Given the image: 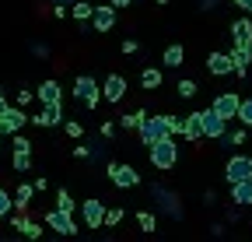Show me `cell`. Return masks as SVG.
Returning a JSON list of instances; mask_svg holds the SVG:
<instances>
[{
    "instance_id": "1",
    "label": "cell",
    "mask_w": 252,
    "mask_h": 242,
    "mask_svg": "<svg viewBox=\"0 0 252 242\" xmlns=\"http://www.w3.org/2000/svg\"><path fill=\"white\" fill-rule=\"evenodd\" d=\"M179 162V147H175V137H161V140H154L151 144V165L154 169H172Z\"/></svg>"
},
{
    "instance_id": "20",
    "label": "cell",
    "mask_w": 252,
    "mask_h": 242,
    "mask_svg": "<svg viewBox=\"0 0 252 242\" xmlns=\"http://www.w3.org/2000/svg\"><path fill=\"white\" fill-rule=\"evenodd\" d=\"M35 193H39V190H35V183H21V186H18V193H14V210H25V207H28V200L35 197Z\"/></svg>"
},
{
    "instance_id": "15",
    "label": "cell",
    "mask_w": 252,
    "mask_h": 242,
    "mask_svg": "<svg viewBox=\"0 0 252 242\" xmlns=\"http://www.w3.org/2000/svg\"><path fill=\"white\" fill-rule=\"evenodd\" d=\"M35 95H39V102H42V105H60V99H63V88H60L56 81H42Z\"/></svg>"
},
{
    "instance_id": "40",
    "label": "cell",
    "mask_w": 252,
    "mask_h": 242,
    "mask_svg": "<svg viewBox=\"0 0 252 242\" xmlns=\"http://www.w3.org/2000/svg\"><path fill=\"white\" fill-rule=\"evenodd\" d=\"M116 134V123H102V137H112Z\"/></svg>"
},
{
    "instance_id": "25",
    "label": "cell",
    "mask_w": 252,
    "mask_h": 242,
    "mask_svg": "<svg viewBox=\"0 0 252 242\" xmlns=\"http://www.w3.org/2000/svg\"><path fill=\"white\" fill-rule=\"evenodd\" d=\"M140 84H144V88H161V70H158V67H147V70L140 74Z\"/></svg>"
},
{
    "instance_id": "35",
    "label": "cell",
    "mask_w": 252,
    "mask_h": 242,
    "mask_svg": "<svg viewBox=\"0 0 252 242\" xmlns=\"http://www.w3.org/2000/svg\"><path fill=\"white\" fill-rule=\"evenodd\" d=\"M228 140H231V144H245V130H235Z\"/></svg>"
},
{
    "instance_id": "18",
    "label": "cell",
    "mask_w": 252,
    "mask_h": 242,
    "mask_svg": "<svg viewBox=\"0 0 252 242\" xmlns=\"http://www.w3.org/2000/svg\"><path fill=\"white\" fill-rule=\"evenodd\" d=\"M182 137H189V140H200V137H203V112H193V116H186Z\"/></svg>"
},
{
    "instance_id": "42",
    "label": "cell",
    "mask_w": 252,
    "mask_h": 242,
    "mask_svg": "<svg viewBox=\"0 0 252 242\" xmlns=\"http://www.w3.org/2000/svg\"><path fill=\"white\" fill-rule=\"evenodd\" d=\"M109 4H116V7H130V0H109Z\"/></svg>"
},
{
    "instance_id": "17",
    "label": "cell",
    "mask_w": 252,
    "mask_h": 242,
    "mask_svg": "<svg viewBox=\"0 0 252 242\" xmlns=\"http://www.w3.org/2000/svg\"><path fill=\"white\" fill-rule=\"evenodd\" d=\"M231 39L242 42V46H252V21H249V14L238 18V21L231 25Z\"/></svg>"
},
{
    "instance_id": "13",
    "label": "cell",
    "mask_w": 252,
    "mask_h": 242,
    "mask_svg": "<svg viewBox=\"0 0 252 242\" xmlns=\"http://www.w3.org/2000/svg\"><path fill=\"white\" fill-rule=\"evenodd\" d=\"M231 60H235V74H238V77H249L252 46H242V42H235V49H231Z\"/></svg>"
},
{
    "instance_id": "23",
    "label": "cell",
    "mask_w": 252,
    "mask_h": 242,
    "mask_svg": "<svg viewBox=\"0 0 252 242\" xmlns=\"http://www.w3.org/2000/svg\"><path fill=\"white\" fill-rule=\"evenodd\" d=\"M70 18L74 21H88V18H94V7L88 4V0H74V4H70Z\"/></svg>"
},
{
    "instance_id": "16",
    "label": "cell",
    "mask_w": 252,
    "mask_h": 242,
    "mask_svg": "<svg viewBox=\"0 0 252 242\" xmlns=\"http://www.w3.org/2000/svg\"><path fill=\"white\" fill-rule=\"evenodd\" d=\"M35 127H56V123H63V109L60 105H42V112L32 119Z\"/></svg>"
},
{
    "instance_id": "32",
    "label": "cell",
    "mask_w": 252,
    "mask_h": 242,
    "mask_svg": "<svg viewBox=\"0 0 252 242\" xmlns=\"http://www.w3.org/2000/svg\"><path fill=\"white\" fill-rule=\"evenodd\" d=\"M14 151H32V144H28V137H21V130L14 134Z\"/></svg>"
},
{
    "instance_id": "28",
    "label": "cell",
    "mask_w": 252,
    "mask_h": 242,
    "mask_svg": "<svg viewBox=\"0 0 252 242\" xmlns=\"http://www.w3.org/2000/svg\"><path fill=\"white\" fill-rule=\"evenodd\" d=\"M56 207H63V210H70V214H74L77 204H74V197H70L67 190H60V193H56Z\"/></svg>"
},
{
    "instance_id": "5",
    "label": "cell",
    "mask_w": 252,
    "mask_h": 242,
    "mask_svg": "<svg viewBox=\"0 0 252 242\" xmlns=\"http://www.w3.org/2000/svg\"><path fill=\"white\" fill-rule=\"evenodd\" d=\"M46 225H49L56 235H77V225H74V218H70V210H63V207L49 210V214H46Z\"/></svg>"
},
{
    "instance_id": "24",
    "label": "cell",
    "mask_w": 252,
    "mask_h": 242,
    "mask_svg": "<svg viewBox=\"0 0 252 242\" xmlns=\"http://www.w3.org/2000/svg\"><path fill=\"white\" fill-rule=\"evenodd\" d=\"M182 56H186V49L175 42V46H168L165 49V67H182Z\"/></svg>"
},
{
    "instance_id": "29",
    "label": "cell",
    "mask_w": 252,
    "mask_h": 242,
    "mask_svg": "<svg viewBox=\"0 0 252 242\" xmlns=\"http://www.w3.org/2000/svg\"><path fill=\"white\" fill-rule=\"evenodd\" d=\"M11 207H14V197H11L7 190H0V218H7Z\"/></svg>"
},
{
    "instance_id": "41",
    "label": "cell",
    "mask_w": 252,
    "mask_h": 242,
    "mask_svg": "<svg viewBox=\"0 0 252 242\" xmlns=\"http://www.w3.org/2000/svg\"><path fill=\"white\" fill-rule=\"evenodd\" d=\"M7 109H11V102H7L4 95H0V112H7Z\"/></svg>"
},
{
    "instance_id": "36",
    "label": "cell",
    "mask_w": 252,
    "mask_h": 242,
    "mask_svg": "<svg viewBox=\"0 0 252 242\" xmlns=\"http://www.w3.org/2000/svg\"><path fill=\"white\" fill-rule=\"evenodd\" d=\"M88 155H91V151H88L84 144H77V147H74V158H88Z\"/></svg>"
},
{
    "instance_id": "10",
    "label": "cell",
    "mask_w": 252,
    "mask_h": 242,
    "mask_svg": "<svg viewBox=\"0 0 252 242\" xmlns=\"http://www.w3.org/2000/svg\"><path fill=\"white\" fill-rule=\"evenodd\" d=\"M214 109L224 116V119H238V109H242V99L235 95V92H220L217 99H214Z\"/></svg>"
},
{
    "instance_id": "9",
    "label": "cell",
    "mask_w": 252,
    "mask_h": 242,
    "mask_svg": "<svg viewBox=\"0 0 252 242\" xmlns=\"http://www.w3.org/2000/svg\"><path fill=\"white\" fill-rule=\"evenodd\" d=\"M224 130H228V119L220 116L214 105L203 109V137H224Z\"/></svg>"
},
{
    "instance_id": "30",
    "label": "cell",
    "mask_w": 252,
    "mask_h": 242,
    "mask_svg": "<svg viewBox=\"0 0 252 242\" xmlns=\"http://www.w3.org/2000/svg\"><path fill=\"white\" fill-rule=\"evenodd\" d=\"M196 92H200L196 81H179V95H182V99H193Z\"/></svg>"
},
{
    "instance_id": "33",
    "label": "cell",
    "mask_w": 252,
    "mask_h": 242,
    "mask_svg": "<svg viewBox=\"0 0 252 242\" xmlns=\"http://www.w3.org/2000/svg\"><path fill=\"white\" fill-rule=\"evenodd\" d=\"M137 221H140L144 232H154V214H137Z\"/></svg>"
},
{
    "instance_id": "31",
    "label": "cell",
    "mask_w": 252,
    "mask_h": 242,
    "mask_svg": "<svg viewBox=\"0 0 252 242\" xmlns=\"http://www.w3.org/2000/svg\"><path fill=\"white\" fill-rule=\"evenodd\" d=\"M119 221H123V207H109V210H105V225L112 228V225H119Z\"/></svg>"
},
{
    "instance_id": "8",
    "label": "cell",
    "mask_w": 252,
    "mask_h": 242,
    "mask_svg": "<svg viewBox=\"0 0 252 242\" xmlns=\"http://www.w3.org/2000/svg\"><path fill=\"white\" fill-rule=\"evenodd\" d=\"M25 123H28L25 105H11L7 112H0V134H18Z\"/></svg>"
},
{
    "instance_id": "14",
    "label": "cell",
    "mask_w": 252,
    "mask_h": 242,
    "mask_svg": "<svg viewBox=\"0 0 252 242\" xmlns=\"http://www.w3.org/2000/svg\"><path fill=\"white\" fill-rule=\"evenodd\" d=\"M91 25H94V32H109V28L116 25V4L94 7V18H91Z\"/></svg>"
},
{
    "instance_id": "27",
    "label": "cell",
    "mask_w": 252,
    "mask_h": 242,
    "mask_svg": "<svg viewBox=\"0 0 252 242\" xmlns=\"http://www.w3.org/2000/svg\"><path fill=\"white\" fill-rule=\"evenodd\" d=\"M238 119L252 130V99H242V109H238Z\"/></svg>"
},
{
    "instance_id": "22",
    "label": "cell",
    "mask_w": 252,
    "mask_h": 242,
    "mask_svg": "<svg viewBox=\"0 0 252 242\" xmlns=\"http://www.w3.org/2000/svg\"><path fill=\"white\" fill-rule=\"evenodd\" d=\"M147 119V112L144 109H137V112H126V116H119V127L123 130H140V123Z\"/></svg>"
},
{
    "instance_id": "26",
    "label": "cell",
    "mask_w": 252,
    "mask_h": 242,
    "mask_svg": "<svg viewBox=\"0 0 252 242\" xmlns=\"http://www.w3.org/2000/svg\"><path fill=\"white\" fill-rule=\"evenodd\" d=\"M14 169L18 172H28L32 169V151H14Z\"/></svg>"
},
{
    "instance_id": "7",
    "label": "cell",
    "mask_w": 252,
    "mask_h": 242,
    "mask_svg": "<svg viewBox=\"0 0 252 242\" xmlns=\"http://www.w3.org/2000/svg\"><path fill=\"white\" fill-rule=\"evenodd\" d=\"M105 210H109V207H105L102 200H84V204H81V218H84L88 228H102V225H105Z\"/></svg>"
},
{
    "instance_id": "2",
    "label": "cell",
    "mask_w": 252,
    "mask_h": 242,
    "mask_svg": "<svg viewBox=\"0 0 252 242\" xmlns=\"http://www.w3.org/2000/svg\"><path fill=\"white\" fill-rule=\"evenodd\" d=\"M74 99L84 105V109H94L105 95H102V88H98V81L94 77H88V74H81L77 81H74Z\"/></svg>"
},
{
    "instance_id": "39",
    "label": "cell",
    "mask_w": 252,
    "mask_h": 242,
    "mask_svg": "<svg viewBox=\"0 0 252 242\" xmlns=\"http://www.w3.org/2000/svg\"><path fill=\"white\" fill-rule=\"evenodd\" d=\"M32 102V92H18V105H28Z\"/></svg>"
},
{
    "instance_id": "11",
    "label": "cell",
    "mask_w": 252,
    "mask_h": 242,
    "mask_svg": "<svg viewBox=\"0 0 252 242\" xmlns=\"http://www.w3.org/2000/svg\"><path fill=\"white\" fill-rule=\"evenodd\" d=\"M207 70L217 74V77L235 74V60H231V53H210V56H207Z\"/></svg>"
},
{
    "instance_id": "38",
    "label": "cell",
    "mask_w": 252,
    "mask_h": 242,
    "mask_svg": "<svg viewBox=\"0 0 252 242\" xmlns=\"http://www.w3.org/2000/svg\"><path fill=\"white\" fill-rule=\"evenodd\" d=\"M123 53H137V39H126L123 42Z\"/></svg>"
},
{
    "instance_id": "19",
    "label": "cell",
    "mask_w": 252,
    "mask_h": 242,
    "mask_svg": "<svg viewBox=\"0 0 252 242\" xmlns=\"http://www.w3.org/2000/svg\"><path fill=\"white\" fill-rule=\"evenodd\" d=\"M231 200L249 207L252 204V179H242V183H231Z\"/></svg>"
},
{
    "instance_id": "34",
    "label": "cell",
    "mask_w": 252,
    "mask_h": 242,
    "mask_svg": "<svg viewBox=\"0 0 252 242\" xmlns=\"http://www.w3.org/2000/svg\"><path fill=\"white\" fill-rule=\"evenodd\" d=\"M67 134H70V137H81V134H84V127L77 123V119H67Z\"/></svg>"
},
{
    "instance_id": "6",
    "label": "cell",
    "mask_w": 252,
    "mask_h": 242,
    "mask_svg": "<svg viewBox=\"0 0 252 242\" xmlns=\"http://www.w3.org/2000/svg\"><path fill=\"white\" fill-rule=\"evenodd\" d=\"M224 175H228V183H242V179H252V158H249V155H235V158L224 165Z\"/></svg>"
},
{
    "instance_id": "4",
    "label": "cell",
    "mask_w": 252,
    "mask_h": 242,
    "mask_svg": "<svg viewBox=\"0 0 252 242\" xmlns=\"http://www.w3.org/2000/svg\"><path fill=\"white\" fill-rule=\"evenodd\" d=\"M109 179H112V186H119V190H130V186L140 183L137 169H133V165H119V162L109 165Z\"/></svg>"
},
{
    "instance_id": "21",
    "label": "cell",
    "mask_w": 252,
    "mask_h": 242,
    "mask_svg": "<svg viewBox=\"0 0 252 242\" xmlns=\"http://www.w3.org/2000/svg\"><path fill=\"white\" fill-rule=\"evenodd\" d=\"M14 228H18L25 239H39V235H42V225H39V221H28V218H14Z\"/></svg>"
},
{
    "instance_id": "12",
    "label": "cell",
    "mask_w": 252,
    "mask_h": 242,
    "mask_svg": "<svg viewBox=\"0 0 252 242\" xmlns=\"http://www.w3.org/2000/svg\"><path fill=\"white\" fill-rule=\"evenodd\" d=\"M102 95H105L109 102H123V95H126V77H123V74H109L105 84H102Z\"/></svg>"
},
{
    "instance_id": "37",
    "label": "cell",
    "mask_w": 252,
    "mask_h": 242,
    "mask_svg": "<svg viewBox=\"0 0 252 242\" xmlns=\"http://www.w3.org/2000/svg\"><path fill=\"white\" fill-rule=\"evenodd\" d=\"M235 7H242L245 14H252V0H235Z\"/></svg>"
},
{
    "instance_id": "3",
    "label": "cell",
    "mask_w": 252,
    "mask_h": 242,
    "mask_svg": "<svg viewBox=\"0 0 252 242\" xmlns=\"http://www.w3.org/2000/svg\"><path fill=\"white\" fill-rule=\"evenodd\" d=\"M161 137H175L172 134V119L168 116H147L144 123H140V140L151 147L154 140H161Z\"/></svg>"
}]
</instances>
